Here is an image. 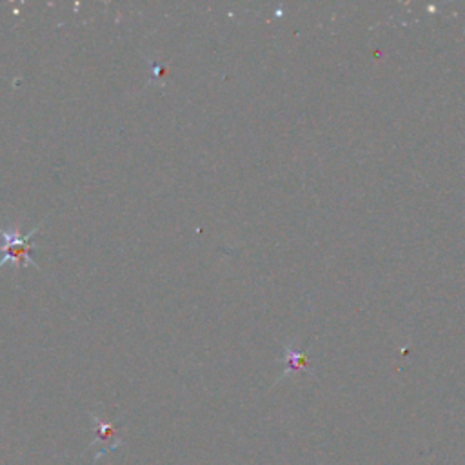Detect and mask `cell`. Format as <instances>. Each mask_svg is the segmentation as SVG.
<instances>
[{
  "instance_id": "obj_1",
  "label": "cell",
  "mask_w": 465,
  "mask_h": 465,
  "mask_svg": "<svg viewBox=\"0 0 465 465\" xmlns=\"http://www.w3.org/2000/svg\"><path fill=\"white\" fill-rule=\"evenodd\" d=\"M40 227L42 222L37 224L30 232H26V235H21L19 224H12L10 227L0 225V239H3V246H0V267H4L6 264H13L19 267H37L31 251L35 249L33 241Z\"/></svg>"
}]
</instances>
